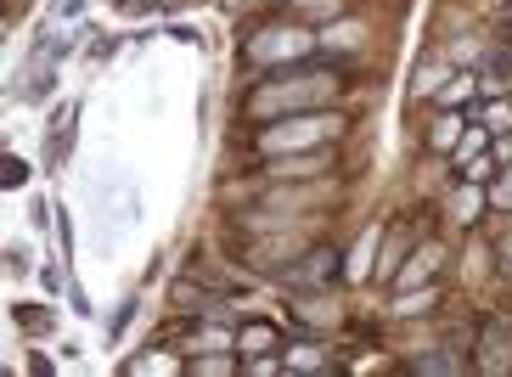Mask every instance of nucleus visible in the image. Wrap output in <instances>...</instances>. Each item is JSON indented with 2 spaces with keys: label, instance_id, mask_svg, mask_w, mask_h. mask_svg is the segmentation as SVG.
<instances>
[{
  "label": "nucleus",
  "instance_id": "11",
  "mask_svg": "<svg viewBox=\"0 0 512 377\" xmlns=\"http://www.w3.org/2000/svg\"><path fill=\"white\" fill-rule=\"evenodd\" d=\"M467 91H473V79H456V85H445V91H439V102L451 107V102H462Z\"/></svg>",
  "mask_w": 512,
  "mask_h": 377
},
{
  "label": "nucleus",
  "instance_id": "2",
  "mask_svg": "<svg viewBox=\"0 0 512 377\" xmlns=\"http://www.w3.org/2000/svg\"><path fill=\"white\" fill-rule=\"evenodd\" d=\"M338 136H344V119H338V113H327V119H321V113H304V119H287V124H276V130H265L259 147L287 152V147H321V141L332 147Z\"/></svg>",
  "mask_w": 512,
  "mask_h": 377
},
{
  "label": "nucleus",
  "instance_id": "8",
  "mask_svg": "<svg viewBox=\"0 0 512 377\" xmlns=\"http://www.w3.org/2000/svg\"><path fill=\"white\" fill-rule=\"evenodd\" d=\"M276 344V332L265 327V321H254V327H242V349H248V355H259V349H271Z\"/></svg>",
  "mask_w": 512,
  "mask_h": 377
},
{
  "label": "nucleus",
  "instance_id": "13",
  "mask_svg": "<svg viewBox=\"0 0 512 377\" xmlns=\"http://www.w3.org/2000/svg\"><path fill=\"white\" fill-rule=\"evenodd\" d=\"M394 259H400V231H389V259H383V276H394Z\"/></svg>",
  "mask_w": 512,
  "mask_h": 377
},
{
  "label": "nucleus",
  "instance_id": "7",
  "mask_svg": "<svg viewBox=\"0 0 512 377\" xmlns=\"http://www.w3.org/2000/svg\"><path fill=\"white\" fill-rule=\"evenodd\" d=\"M434 271H439V248H422L417 265H406V271H400V287H406V282H422V276H434Z\"/></svg>",
  "mask_w": 512,
  "mask_h": 377
},
{
  "label": "nucleus",
  "instance_id": "12",
  "mask_svg": "<svg viewBox=\"0 0 512 377\" xmlns=\"http://www.w3.org/2000/svg\"><path fill=\"white\" fill-rule=\"evenodd\" d=\"M456 136H462V119H445V124L434 130V141H439V147H451Z\"/></svg>",
  "mask_w": 512,
  "mask_h": 377
},
{
  "label": "nucleus",
  "instance_id": "15",
  "mask_svg": "<svg viewBox=\"0 0 512 377\" xmlns=\"http://www.w3.org/2000/svg\"><path fill=\"white\" fill-rule=\"evenodd\" d=\"M496 203H501V209H512V175H507V186H496Z\"/></svg>",
  "mask_w": 512,
  "mask_h": 377
},
{
  "label": "nucleus",
  "instance_id": "5",
  "mask_svg": "<svg viewBox=\"0 0 512 377\" xmlns=\"http://www.w3.org/2000/svg\"><path fill=\"white\" fill-rule=\"evenodd\" d=\"M332 276H338V254H332V248H310L304 265L287 271V282H332Z\"/></svg>",
  "mask_w": 512,
  "mask_h": 377
},
{
  "label": "nucleus",
  "instance_id": "6",
  "mask_svg": "<svg viewBox=\"0 0 512 377\" xmlns=\"http://www.w3.org/2000/svg\"><path fill=\"white\" fill-rule=\"evenodd\" d=\"M479 119L490 124L496 136H512V102H507V96H501V102H484V107H479Z\"/></svg>",
  "mask_w": 512,
  "mask_h": 377
},
{
  "label": "nucleus",
  "instance_id": "9",
  "mask_svg": "<svg viewBox=\"0 0 512 377\" xmlns=\"http://www.w3.org/2000/svg\"><path fill=\"white\" fill-rule=\"evenodd\" d=\"M467 361H456V355H422V361H411V372H462Z\"/></svg>",
  "mask_w": 512,
  "mask_h": 377
},
{
  "label": "nucleus",
  "instance_id": "14",
  "mask_svg": "<svg viewBox=\"0 0 512 377\" xmlns=\"http://www.w3.org/2000/svg\"><path fill=\"white\" fill-rule=\"evenodd\" d=\"M17 321H23L29 332H40V327H46V316H40V310H17Z\"/></svg>",
  "mask_w": 512,
  "mask_h": 377
},
{
  "label": "nucleus",
  "instance_id": "1",
  "mask_svg": "<svg viewBox=\"0 0 512 377\" xmlns=\"http://www.w3.org/2000/svg\"><path fill=\"white\" fill-rule=\"evenodd\" d=\"M344 91V79L321 74V68H293V74H276L271 85H259L254 96H248V113H287V107H321L332 102V96Z\"/></svg>",
  "mask_w": 512,
  "mask_h": 377
},
{
  "label": "nucleus",
  "instance_id": "4",
  "mask_svg": "<svg viewBox=\"0 0 512 377\" xmlns=\"http://www.w3.org/2000/svg\"><path fill=\"white\" fill-rule=\"evenodd\" d=\"M332 164H338L332 147H316V152H304V158H271V175H282V181H304V175H327Z\"/></svg>",
  "mask_w": 512,
  "mask_h": 377
},
{
  "label": "nucleus",
  "instance_id": "3",
  "mask_svg": "<svg viewBox=\"0 0 512 377\" xmlns=\"http://www.w3.org/2000/svg\"><path fill=\"white\" fill-rule=\"evenodd\" d=\"M310 46H316V40H310V34H299V29H271L265 34V40H254V46H248V57H310Z\"/></svg>",
  "mask_w": 512,
  "mask_h": 377
},
{
  "label": "nucleus",
  "instance_id": "16",
  "mask_svg": "<svg viewBox=\"0 0 512 377\" xmlns=\"http://www.w3.org/2000/svg\"><path fill=\"white\" fill-rule=\"evenodd\" d=\"M507 12H512V0H507Z\"/></svg>",
  "mask_w": 512,
  "mask_h": 377
},
{
  "label": "nucleus",
  "instance_id": "10",
  "mask_svg": "<svg viewBox=\"0 0 512 377\" xmlns=\"http://www.w3.org/2000/svg\"><path fill=\"white\" fill-rule=\"evenodd\" d=\"M0 181H6V186H23V181H29V164H23V158H6V164H0Z\"/></svg>",
  "mask_w": 512,
  "mask_h": 377
}]
</instances>
